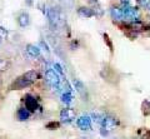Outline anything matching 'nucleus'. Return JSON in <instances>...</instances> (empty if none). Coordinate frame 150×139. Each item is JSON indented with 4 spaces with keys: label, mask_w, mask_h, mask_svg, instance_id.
Listing matches in <instances>:
<instances>
[{
    "label": "nucleus",
    "mask_w": 150,
    "mask_h": 139,
    "mask_svg": "<svg viewBox=\"0 0 150 139\" xmlns=\"http://www.w3.org/2000/svg\"><path fill=\"white\" fill-rule=\"evenodd\" d=\"M31 85V83L30 82H28L26 79H24V78H18V79L13 83V85H11V89H24V88L26 87H29Z\"/></svg>",
    "instance_id": "nucleus-8"
},
{
    "label": "nucleus",
    "mask_w": 150,
    "mask_h": 139,
    "mask_svg": "<svg viewBox=\"0 0 150 139\" xmlns=\"http://www.w3.org/2000/svg\"><path fill=\"white\" fill-rule=\"evenodd\" d=\"M23 78L26 79L28 82H30L33 84V83H34L38 78H39V74H38V72H35V70H29V72H26L24 75H23Z\"/></svg>",
    "instance_id": "nucleus-13"
},
{
    "label": "nucleus",
    "mask_w": 150,
    "mask_h": 139,
    "mask_svg": "<svg viewBox=\"0 0 150 139\" xmlns=\"http://www.w3.org/2000/svg\"><path fill=\"white\" fill-rule=\"evenodd\" d=\"M103 129H101V134L103 135H106L108 132L112 130L116 126V119L112 117V115H105L104 119H103Z\"/></svg>",
    "instance_id": "nucleus-3"
},
{
    "label": "nucleus",
    "mask_w": 150,
    "mask_h": 139,
    "mask_svg": "<svg viewBox=\"0 0 150 139\" xmlns=\"http://www.w3.org/2000/svg\"><path fill=\"white\" fill-rule=\"evenodd\" d=\"M91 118H93L94 122H96V123H103V119H104V117H103L100 113H93Z\"/></svg>",
    "instance_id": "nucleus-18"
},
{
    "label": "nucleus",
    "mask_w": 150,
    "mask_h": 139,
    "mask_svg": "<svg viewBox=\"0 0 150 139\" xmlns=\"http://www.w3.org/2000/svg\"><path fill=\"white\" fill-rule=\"evenodd\" d=\"M25 3H26V5H31V4H33V0H25Z\"/></svg>",
    "instance_id": "nucleus-27"
},
{
    "label": "nucleus",
    "mask_w": 150,
    "mask_h": 139,
    "mask_svg": "<svg viewBox=\"0 0 150 139\" xmlns=\"http://www.w3.org/2000/svg\"><path fill=\"white\" fill-rule=\"evenodd\" d=\"M104 39H105V41H106L108 46H109L110 50L112 52V44H111V41H110V39H109V36H108V34H104Z\"/></svg>",
    "instance_id": "nucleus-24"
},
{
    "label": "nucleus",
    "mask_w": 150,
    "mask_h": 139,
    "mask_svg": "<svg viewBox=\"0 0 150 139\" xmlns=\"http://www.w3.org/2000/svg\"><path fill=\"white\" fill-rule=\"evenodd\" d=\"M148 9H149V10H150V1H149V4H148Z\"/></svg>",
    "instance_id": "nucleus-28"
},
{
    "label": "nucleus",
    "mask_w": 150,
    "mask_h": 139,
    "mask_svg": "<svg viewBox=\"0 0 150 139\" xmlns=\"http://www.w3.org/2000/svg\"><path fill=\"white\" fill-rule=\"evenodd\" d=\"M6 36H8V30L5 28L0 26V39H5Z\"/></svg>",
    "instance_id": "nucleus-21"
},
{
    "label": "nucleus",
    "mask_w": 150,
    "mask_h": 139,
    "mask_svg": "<svg viewBox=\"0 0 150 139\" xmlns=\"http://www.w3.org/2000/svg\"><path fill=\"white\" fill-rule=\"evenodd\" d=\"M110 14H111V18L116 21H120V20H124V13H123V8H111L110 10Z\"/></svg>",
    "instance_id": "nucleus-9"
},
{
    "label": "nucleus",
    "mask_w": 150,
    "mask_h": 139,
    "mask_svg": "<svg viewBox=\"0 0 150 139\" xmlns=\"http://www.w3.org/2000/svg\"><path fill=\"white\" fill-rule=\"evenodd\" d=\"M137 1H138V5L139 6H143V8L146 6L148 8V4H149L150 0H137Z\"/></svg>",
    "instance_id": "nucleus-22"
},
{
    "label": "nucleus",
    "mask_w": 150,
    "mask_h": 139,
    "mask_svg": "<svg viewBox=\"0 0 150 139\" xmlns=\"http://www.w3.org/2000/svg\"><path fill=\"white\" fill-rule=\"evenodd\" d=\"M123 13H124V20L125 19L131 20V21L139 20V9L138 8L126 6V8H123Z\"/></svg>",
    "instance_id": "nucleus-4"
},
{
    "label": "nucleus",
    "mask_w": 150,
    "mask_h": 139,
    "mask_svg": "<svg viewBox=\"0 0 150 139\" xmlns=\"http://www.w3.org/2000/svg\"><path fill=\"white\" fill-rule=\"evenodd\" d=\"M73 84H74L75 89H76V91L79 93V94L84 96V93H85V85H84L79 79H74L73 80Z\"/></svg>",
    "instance_id": "nucleus-15"
},
{
    "label": "nucleus",
    "mask_w": 150,
    "mask_h": 139,
    "mask_svg": "<svg viewBox=\"0 0 150 139\" xmlns=\"http://www.w3.org/2000/svg\"><path fill=\"white\" fill-rule=\"evenodd\" d=\"M62 100H63V103L65 104H70L71 103V100H73V96L70 93H64V94L62 95Z\"/></svg>",
    "instance_id": "nucleus-17"
},
{
    "label": "nucleus",
    "mask_w": 150,
    "mask_h": 139,
    "mask_svg": "<svg viewBox=\"0 0 150 139\" xmlns=\"http://www.w3.org/2000/svg\"><path fill=\"white\" fill-rule=\"evenodd\" d=\"M25 108L29 110V112H35L36 108H38V103H36V99L31 95H26L25 96Z\"/></svg>",
    "instance_id": "nucleus-7"
},
{
    "label": "nucleus",
    "mask_w": 150,
    "mask_h": 139,
    "mask_svg": "<svg viewBox=\"0 0 150 139\" xmlns=\"http://www.w3.org/2000/svg\"><path fill=\"white\" fill-rule=\"evenodd\" d=\"M26 52H28V54H29L30 57L38 58L40 55V48H39V46H36V45H34V44H28Z\"/></svg>",
    "instance_id": "nucleus-10"
},
{
    "label": "nucleus",
    "mask_w": 150,
    "mask_h": 139,
    "mask_svg": "<svg viewBox=\"0 0 150 139\" xmlns=\"http://www.w3.org/2000/svg\"><path fill=\"white\" fill-rule=\"evenodd\" d=\"M142 112L145 117L150 115V101L149 100H144L142 103Z\"/></svg>",
    "instance_id": "nucleus-16"
},
{
    "label": "nucleus",
    "mask_w": 150,
    "mask_h": 139,
    "mask_svg": "<svg viewBox=\"0 0 150 139\" xmlns=\"http://www.w3.org/2000/svg\"><path fill=\"white\" fill-rule=\"evenodd\" d=\"M120 4L123 5V8L130 6V0H120Z\"/></svg>",
    "instance_id": "nucleus-26"
},
{
    "label": "nucleus",
    "mask_w": 150,
    "mask_h": 139,
    "mask_svg": "<svg viewBox=\"0 0 150 139\" xmlns=\"http://www.w3.org/2000/svg\"><path fill=\"white\" fill-rule=\"evenodd\" d=\"M46 16H48V19L50 21V25L53 28H56L60 24V21H63V14H62V11H60L58 8H50V9H48Z\"/></svg>",
    "instance_id": "nucleus-1"
},
{
    "label": "nucleus",
    "mask_w": 150,
    "mask_h": 139,
    "mask_svg": "<svg viewBox=\"0 0 150 139\" xmlns=\"http://www.w3.org/2000/svg\"><path fill=\"white\" fill-rule=\"evenodd\" d=\"M59 127H60V123L59 122H50V123L46 124V128L51 129V130H53V129H58Z\"/></svg>",
    "instance_id": "nucleus-19"
},
{
    "label": "nucleus",
    "mask_w": 150,
    "mask_h": 139,
    "mask_svg": "<svg viewBox=\"0 0 150 139\" xmlns=\"http://www.w3.org/2000/svg\"><path fill=\"white\" fill-rule=\"evenodd\" d=\"M76 124L81 130H89L91 128V118L89 115H81L78 118Z\"/></svg>",
    "instance_id": "nucleus-5"
},
{
    "label": "nucleus",
    "mask_w": 150,
    "mask_h": 139,
    "mask_svg": "<svg viewBox=\"0 0 150 139\" xmlns=\"http://www.w3.org/2000/svg\"><path fill=\"white\" fill-rule=\"evenodd\" d=\"M9 68V63L4 59H0V72H4Z\"/></svg>",
    "instance_id": "nucleus-20"
},
{
    "label": "nucleus",
    "mask_w": 150,
    "mask_h": 139,
    "mask_svg": "<svg viewBox=\"0 0 150 139\" xmlns=\"http://www.w3.org/2000/svg\"><path fill=\"white\" fill-rule=\"evenodd\" d=\"M18 23H19V25H20L21 28L28 26V25H29V23H30L29 14H28V13H21L20 15L18 16Z\"/></svg>",
    "instance_id": "nucleus-11"
},
{
    "label": "nucleus",
    "mask_w": 150,
    "mask_h": 139,
    "mask_svg": "<svg viewBox=\"0 0 150 139\" xmlns=\"http://www.w3.org/2000/svg\"><path fill=\"white\" fill-rule=\"evenodd\" d=\"M75 118V110L71 108H65L60 112V120L64 123H70Z\"/></svg>",
    "instance_id": "nucleus-6"
},
{
    "label": "nucleus",
    "mask_w": 150,
    "mask_h": 139,
    "mask_svg": "<svg viewBox=\"0 0 150 139\" xmlns=\"http://www.w3.org/2000/svg\"><path fill=\"white\" fill-rule=\"evenodd\" d=\"M39 45H40V46H41V48H43V49L45 50V52H46V54H49V46H48V44H46V43H45V41H43V40H41Z\"/></svg>",
    "instance_id": "nucleus-23"
},
{
    "label": "nucleus",
    "mask_w": 150,
    "mask_h": 139,
    "mask_svg": "<svg viewBox=\"0 0 150 139\" xmlns=\"http://www.w3.org/2000/svg\"><path fill=\"white\" fill-rule=\"evenodd\" d=\"M16 117H18V119H19V120L24 122V120L29 119V117H30V112H29L28 109H25V108L18 109V112H16Z\"/></svg>",
    "instance_id": "nucleus-14"
},
{
    "label": "nucleus",
    "mask_w": 150,
    "mask_h": 139,
    "mask_svg": "<svg viewBox=\"0 0 150 139\" xmlns=\"http://www.w3.org/2000/svg\"><path fill=\"white\" fill-rule=\"evenodd\" d=\"M45 78H46V83L53 88L54 90H59V85H60V78L59 74L56 73L53 69H48L45 73Z\"/></svg>",
    "instance_id": "nucleus-2"
},
{
    "label": "nucleus",
    "mask_w": 150,
    "mask_h": 139,
    "mask_svg": "<svg viewBox=\"0 0 150 139\" xmlns=\"http://www.w3.org/2000/svg\"><path fill=\"white\" fill-rule=\"evenodd\" d=\"M54 69H55V72H56V73L63 74V69H62V67H60V64L55 63V64H54Z\"/></svg>",
    "instance_id": "nucleus-25"
},
{
    "label": "nucleus",
    "mask_w": 150,
    "mask_h": 139,
    "mask_svg": "<svg viewBox=\"0 0 150 139\" xmlns=\"http://www.w3.org/2000/svg\"><path fill=\"white\" fill-rule=\"evenodd\" d=\"M78 14H79L80 16H83V18H91V16L95 15V13H94L93 9L85 8V6L79 8V9H78Z\"/></svg>",
    "instance_id": "nucleus-12"
}]
</instances>
